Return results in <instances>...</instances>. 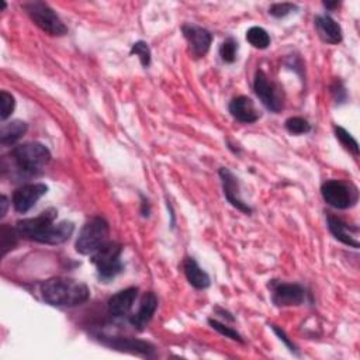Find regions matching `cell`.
Returning <instances> with one entry per match:
<instances>
[{
	"label": "cell",
	"mask_w": 360,
	"mask_h": 360,
	"mask_svg": "<svg viewBox=\"0 0 360 360\" xmlns=\"http://www.w3.org/2000/svg\"><path fill=\"white\" fill-rule=\"evenodd\" d=\"M41 297L51 307L73 308L86 302L90 291L84 283L59 276L48 278L41 284Z\"/></svg>",
	"instance_id": "1"
},
{
	"label": "cell",
	"mask_w": 360,
	"mask_h": 360,
	"mask_svg": "<svg viewBox=\"0 0 360 360\" xmlns=\"http://www.w3.org/2000/svg\"><path fill=\"white\" fill-rule=\"evenodd\" d=\"M11 158L22 173L37 174L49 163L51 152L41 142H25L11 150Z\"/></svg>",
	"instance_id": "2"
},
{
	"label": "cell",
	"mask_w": 360,
	"mask_h": 360,
	"mask_svg": "<svg viewBox=\"0 0 360 360\" xmlns=\"http://www.w3.org/2000/svg\"><path fill=\"white\" fill-rule=\"evenodd\" d=\"M122 246L118 242L108 240L98 250L90 255V262L96 266L100 281H110L124 271L121 262Z\"/></svg>",
	"instance_id": "3"
},
{
	"label": "cell",
	"mask_w": 360,
	"mask_h": 360,
	"mask_svg": "<svg viewBox=\"0 0 360 360\" xmlns=\"http://www.w3.org/2000/svg\"><path fill=\"white\" fill-rule=\"evenodd\" d=\"M110 226L103 217L90 218L80 229L76 239V250L80 255H93L108 242Z\"/></svg>",
	"instance_id": "4"
},
{
	"label": "cell",
	"mask_w": 360,
	"mask_h": 360,
	"mask_svg": "<svg viewBox=\"0 0 360 360\" xmlns=\"http://www.w3.org/2000/svg\"><path fill=\"white\" fill-rule=\"evenodd\" d=\"M21 7L34 21V24L39 27L44 32L55 37H60L68 32V27L63 24V21L48 3L28 1L24 3Z\"/></svg>",
	"instance_id": "5"
},
{
	"label": "cell",
	"mask_w": 360,
	"mask_h": 360,
	"mask_svg": "<svg viewBox=\"0 0 360 360\" xmlns=\"http://www.w3.org/2000/svg\"><path fill=\"white\" fill-rule=\"evenodd\" d=\"M321 194L323 201L336 208V210H347L359 201V190L353 183H347L343 180H326L321 186Z\"/></svg>",
	"instance_id": "6"
},
{
	"label": "cell",
	"mask_w": 360,
	"mask_h": 360,
	"mask_svg": "<svg viewBox=\"0 0 360 360\" xmlns=\"http://www.w3.org/2000/svg\"><path fill=\"white\" fill-rule=\"evenodd\" d=\"M253 90L267 110L273 112H278L283 108V103H284L283 89L277 83L271 82L262 69H257L255 73Z\"/></svg>",
	"instance_id": "7"
},
{
	"label": "cell",
	"mask_w": 360,
	"mask_h": 360,
	"mask_svg": "<svg viewBox=\"0 0 360 360\" xmlns=\"http://www.w3.org/2000/svg\"><path fill=\"white\" fill-rule=\"evenodd\" d=\"M271 301L276 307H297L305 302L307 291L301 284L271 281Z\"/></svg>",
	"instance_id": "8"
},
{
	"label": "cell",
	"mask_w": 360,
	"mask_h": 360,
	"mask_svg": "<svg viewBox=\"0 0 360 360\" xmlns=\"http://www.w3.org/2000/svg\"><path fill=\"white\" fill-rule=\"evenodd\" d=\"M48 193V186L44 183H27L20 186L13 193V207L17 212L25 214L28 212L37 201Z\"/></svg>",
	"instance_id": "9"
},
{
	"label": "cell",
	"mask_w": 360,
	"mask_h": 360,
	"mask_svg": "<svg viewBox=\"0 0 360 360\" xmlns=\"http://www.w3.org/2000/svg\"><path fill=\"white\" fill-rule=\"evenodd\" d=\"M56 210L49 208L45 210L44 212H41L38 217L34 218H25V219H20L15 224V229L20 233V236H24L27 239L31 240H37V238L41 235V232L48 228L51 224L55 222L56 218Z\"/></svg>",
	"instance_id": "10"
},
{
	"label": "cell",
	"mask_w": 360,
	"mask_h": 360,
	"mask_svg": "<svg viewBox=\"0 0 360 360\" xmlns=\"http://www.w3.org/2000/svg\"><path fill=\"white\" fill-rule=\"evenodd\" d=\"M181 32L188 42L190 51L194 58L198 59L207 55L212 42V35L208 30L194 24H184L181 27Z\"/></svg>",
	"instance_id": "11"
},
{
	"label": "cell",
	"mask_w": 360,
	"mask_h": 360,
	"mask_svg": "<svg viewBox=\"0 0 360 360\" xmlns=\"http://www.w3.org/2000/svg\"><path fill=\"white\" fill-rule=\"evenodd\" d=\"M219 179L222 183L224 195L228 200V202L235 207L236 210L242 211L243 214H252V208L242 200L240 197V186L239 179L226 167L219 169Z\"/></svg>",
	"instance_id": "12"
},
{
	"label": "cell",
	"mask_w": 360,
	"mask_h": 360,
	"mask_svg": "<svg viewBox=\"0 0 360 360\" xmlns=\"http://www.w3.org/2000/svg\"><path fill=\"white\" fill-rule=\"evenodd\" d=\"M228 110L231 115L242 124H253L260 118V111L256 108L253 100L248 96H238L232 98Z\"/></svg>",
	"instance_id": "13"
},
{
	"label": "cell",
	"mask_w": 360,
	"mask_h": 360,
	"mask_svg": "<svg viewBox=\"0 0 360 360\" xmlns=\"http://www.w3.org/2000/svg\"><path fill=\"white\" fill-rule=\"evenodd\" d=\"M326 221H328V228L335 239H338L339 242H342L350 248H354V249H357L360 246L359 239H357V232H359L357 226L349 225L347 222H345L343 219H340L332 214H328Z\"/></svg>",
	"instance_id": "14"
},
{
	"label": "cell",
	"mask_w": 360,
	"mask_h": 360,
	"mask_svg": "<svg viewBox=\"0 0 360 360\" xmlns=\"http://www.w3.org/2000/svg\"><path fill=\"white\" fill-rule=\"evenodd\" d=\"M136 295H138V288L136 287H128L125 290L118 291L117 294L110 297V300L107 302L108 314L112 318L127 316L131 312L132 307H134Z\"/></svg>",
	"instance_id": "15"
},
{
	"label": "cell",
	"mask_w": 360,
	"mask_h": 360,
	"mask_svg": "<svg viewBox=\"0 0 360 360\" xmlns=\"http://www.w3.org/2000/svg\"><path fill=\"white\" fill-rule=\"evenodd\" d=\"M158 308V298L153 292H146L141 302H139V308L135 314L129 315V323L138 329V330H143L145 326L150 322V319L155 315V311Z\"/></svg>",
	"instance_id": "16"
},
{
	"label": "cell",
	"mask_w": 360,
	"mask_h": 360,
	"mask_svg": "<svg viewBox=\"0 0 360 360\" xmlns=\"http://www.w3.org/2000/svg\"><path fill=\"white\" fill-rule=\"evenodd\" d=\"M75 231V225L70 221H60L58 224H51L45 228L35 242L46 243V245H59L66 242Z\"/></svg>",
	"instance_id": "17"
},
{
	"label": "cell",
	"mask_w": 360,
	"mask_h": 360,
	"mask_svg": "<svg viewBox=\"0 0 360 360\" xmlns=\"http://www.w3.org/2000/svg\"><path fill=\"white\" fill-rule=\"evenodd\" d=\"M316 32L319 35V38L330 45H336L342 41L343 38V32L340 25L328 14H322V15H316L314 20Z\"/></svg>",
	"instance_id": "18"
},
{
	"label": "cell",
	"mask_w": 360,
	"mask_h": 360,
	"mask_svg": "<svg viewBox=\"0 0 360 360\" xmlns=\"http://www.w3.org/2000/svg\"><path fill=\"white\" fill-rule=\"evenodd\" d=\"M105 345H108L112 349L118 350H125L136 354H143V356H152L155 352V347L143 340H135V339H128V338H108L104 340Z\"/></svg>",
	"instance_id": "19"
},
{
	"label": "cell",
	"mask_w": 360,
	"mask_h": 360,
	"mask_svg": "<svg viewBox=\"0 0 360 360\" xmlns=\"http://www.w3.org/2000/svg\"><path fill=\"white\" fill-rule=\"evenodd\" d=\"M183 270L187 281L197 290H204L210 287V276L200 267V264L193 257H186L183 262Z\"/></svg>",
	"instance_id": "20"
},
{
	"label": "cell",
	"mask_w": 360,
	"mask_h": 360,
	"mask_svg": "<svg viewBox=\"0 0 360 360\" xmlns=\"http://www.w3.org/2000/svg\"><path fill=\"white\" fill-rule=\"evenodd\" d=\"M27 124L21 120H13L10 122L3 124L0 129V143L3 146L15 143L27 132Z\"/></svg>",
	"instance_id": "21"
},
{
	"label": "cell",
	"mask_w": 360,
	"mask_h": 360,
	"mask_svg": "<svg viewBox=\"0 0 360 360\" xmlns=\"http://www.w3.org/2000/svg\"><path fill=\"white\" fill-rule=\"evenodd\" d=\"M246 41L257 49H266L270 45V35L264 28L255 25L246 31Z\"/></svg>",
	"instance_id": "22"
},
{
	"label": "cell",
	"mask_w": 360,
	"mask_h": 360,
	"mask_svg": "<svg viewBox=\"0 0 360 360\" xmlns=\"http://www.w3.org/2000/svg\"><path fill=\"white\" fill-rule=\"evenodd\" d=\"M238 41L233 39L232 37L226 38L221 45H219V56L221 60L225 63H233L236 60L238 55Z\"/></svg>",
	"instance_id": "23"
},
{
	"label": "cell",
	"mask_w": 360,
	"mask_h": 360,
	"mask_svg": "<svg viewBox=\"0 0 360 360\" xmlns=\"http://www.w3.org/2000/svg\"><path fill=\"white\" fill-rule=\"evenodd\" d=\"M333 129H335V135L339 139V142L342 143V146H345V149H347L354 156H357L359 155V145H357V141L352 136V134H349L345 128H342L339 125H335Z\"/></svg>",
	"instance_id": "24"
},
{
	"label": "cell",
	"mask_w": 360,
	"mask_h": 360,
	"mask_svg": "<svg viewBox=\"0 0 360 360\" xmlns=\"http://www.w3.org/2000/svg\"><path fill=\"white\" fill-rule=\"evenodd\" d=\"M285 129L292 135H302L311 131V124L302 117H290L284 122Z\"/></svg>",
	"instance_id": "25"
},
{
	"label": "cell",
	"mask_w": 360,
	"mask_h": 360,
	"mask_svg": "<svg viewBox=\"0 0 360 360\" xmlns=\"http://www.w3.org/2000/svg\"><path fill=\"white\" fill-rule=\"evenodd\" d=\"M208 323H210V326H211L212 329H215V330H217L218 333H221L222 336L229 338V339H232V340H236V342H239V343H245V340H243V338L240 336V333L236 332L233 328L228 326L226 323H222V322H219V321H217V319H212V318L208 319Z\"/></svg>",
	"instance_id": "26"
},
{
	"label": "cell",
	"mask_w": 360,
	"mask_h": 360,
	"mask_svg": "<svg viewBox=\"0 0 360 360\" xmlns=\"http://www.w3.org/2000/svg\"><path fill=\"white\" fill-rule=\"evenodd\" d=\"M20 233L17 232V229L14 228H8L6 225L1 226V255L4 256L7 253V250L13 249L17 245V236Z\"/></svg>",
	"instance_id": "27"
},
{
	"label": "cell",
	"mask_w": 360,
	"mask_h": 360,
	"mask_svg": "<svg viewBox=\"0 0 360 360\" xmlns=\"http://www.w3.org/2000/svg\"><path fill=\"white\" fill-rule=\"evenodd\" d=\"M131 55H135L139 58L141 65L143 68H148L150 65V49L145 41H138L131 46Z\"/></svg>",
	"instance_id": "28"
},
{
	"label": "cell",
	"mask_w": 360,
	"mask_h": 360,
	"mask_svg": "<svg viewBox=\"0 0 360 360\" xmlns=\"http://www.w3.org/2000/svg\"><path fill=\"white\" fill-rule=\"evenodd\" d=\"M0 107H1L0 118H1V121H6L13 114L14 107H15L14 97L10 93H7L6 90H1V93H0Z\"/></svg>",
	"instance_id": "29"
},
{
	"label": "cell",
	"mask_w": 360,
	"mask_h": 360,
	"mask_svg": "<svg viewBox=\"0 0 360 360\" xmlns=\"http://www.w3.org/2000/svg\"><path fill=\"white\" fill-rule=\"evenodd\" d=\"M297 10V6L292 3H274L269 7V14L274 18H283Z\"/></svg>",
	"instance_id": "30"
},
{
	"label": "cell",
	"mask_w": 360,
	"mask_h": 360,
	"mask_svg": "<svg viewBox=\"0 0 360 360\" xmlns=\"http://www.w3.org/2000/svg\"><path fill=\"white\" fill-rule=\"evenodd\" d=\"M271 326V329H273V332L278 336V339L280 340H283L284 342V345L288 347V350L291 352V353H295V354H298V350H297V346L288 339V336L285 335V332L281 329V328H278V326H276V325H270Z\"/></svg>",
	"instance_id": "31"
},
{
	"label": "cell",
	"mask_w": 360,
	"mask_h": 360,
	"mask_svg": "<svg viewBox=\"0 0 360 360\" xmlns=\"http://www.w3.org/2000/svg\"><path fill=\"white\" fill-rule=\"evenodd\" d=\"M1 211H0V217L3 218L4 215H6V212H7V207H8V200H7V197L6 195H1Z\"/></svg>",
	"instance_id": "32"
},
{
	"label": "cell",
	"mask_w": 360,
	"mask_h": 360,
	"mask_svg": "<svg viewBox=\"0 0 360 360\" xmlns=\"http://www.w3.org/2000/svg\"><path fill=\"white\" fill-rule=\"evenodd\" d=\"M323 6L326 7V8H335V7H338L339 6V3L338 1H335V3H329V1H323Z\"/></svg>",
	"instance_id": "33"
}]
</instances>
